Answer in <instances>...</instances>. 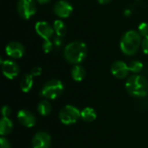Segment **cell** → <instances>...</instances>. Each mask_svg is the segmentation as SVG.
<instances>
[{
	"mask_svg": "<svg viewBox=\"0 0 148 148\" xmlns=\"http://www.w3.org/2000/svg\"><path fill=\"white\" fill-rule=\"evenodd\" d=\"M87 45L80 41H74L69 43L63 51L64 58L67 62L72 64H78L82 62L87 56Z\"/></svg>",
	"mask_w": 148,
	"mask_h": 148,
	"instance_id": "6da1fadb",
	"label": "cell"
},
{
	"mask_svg": "<svg viewBox=\"0 0 148 148\" xmlns=\"http://www.w3.org/2000/svg\"><path fill=\"white\" fill-rule=\"evenodd\" d=\"M141 36L136 30H129L124 34L121 40V49L127 56H133L137 53L141 45Z\"/></svg>",
	"mask_w": 148,
	"mask_h": 148,
	"instance_id": "7a4b0ae2",
	"label": "cell"
},
{
	"mask_svg": "<svg viewBox=\"0 0 148 148\" xmlns=\"http://www.w3.org/2000/svg\"><path fill=\"white\" fill-rule=\"evenodd\" d=\"M126 89L132 96L145 97L148 93L147 82L143 76L134 75L127 79L126 82Z\"/></svg>",
	"mask_w": 148,
	"mask_h": 148,
	"instance_id": "3957f363",
	"label": "cell"
},
{
	"mask_svg": "<svg viewBox=\"0 0 148 148\" xmlns=\"http://www.w3.org/2000/svg\"><path fill=\"white\" fill-rule=\"evenodd\" d=\"M63 91V84L61 81L52 79L49 81L42 88L41 95L45 99L54 100L58 98Z\"/></svg>",
	"mask_w": 148,
	"mask_h": 148,
	"instance_id": "277c9868",
	"label": "cell"
},
{
	"mask_svg": "<svg viewBox=\"0 0 148 148\" xmlns=\"http://www.w3.org/2000/svg\"><path fill=\"white\" fill-rule=\"evenodd\" d=\"M60 121L64 125H71L75 123L81 118V112L74 106H65L59 114Z\"/></svg>",
	"mask_w": 148,
	"mask_h": 148,
	"instance_id": "5b68a950",
	"label": "cell"
},
{
	"mask_svg": "<svg viewBox=\"0 0 148 148\" xmlns=\"http://www.w3.org/2000/svg\"><path fill=\"white\" fill-rule=\"evenodd\" d=\"M36 7L33 0H19L17 3V12L23 19H29L36 14Z\"/></svg>",
	"mask_w": 148,
	"mask_h": 148,
	"instance_id": "8992f818",
	"label": "cell"
},
{
	"mask_svg": "<svg viewBox=\"0 0 148 148\" xmlns=\"http://www.w3.org/2000/svg\"><path fill=\"white\" fill-rule=\"evenodd\" d=\"M1 63H2L3 74L6 78L12 80L18 75L19 67L15 62L10 60H6V61L1 60Z\"/></svg>",
	"mask_w": 148,
	"mask_h": 148,
	"instance_id": "52a82bcc",
	"label": "cell"
},
{
	"mask_svg": "<svg viewBox=\"0 0 148 148\" xmlns=\"http://www.w3.org/2000/svg\"><path fill=\"white\" fill-rule=\"evenodd\" d=\"M54 12L57 16H59L61 18H67L72 14L73 7L69 2L61 0V1H58L55 4Z\"/></svg>",
	"mask_w": 148,
	"mask_h": 148,
	"instance_id": "ba28073f",
	"label": "cell"
},
{
	"mask_svg": "<svg viewBox=\"0 0 148 148\" xmlns=\"http://www.w3.org/2000/svg\"><path fill=\"white\" fill-rule=\"evenodd\" d=\"M111 72L114 77L118 79H124L128 75L130 70L128 65L126 64L124 62L116 61L111 66Z\"/></svg>",
	"mask_w": 148,
	"mask_h": 148,
	"instance_id": "9c48e42d",
	"label": "cell"
},
{
	"mask_svg": "<svg viewBox=\"0 0 148 148\" xmlns=\"http://www.w3.org/2000/svg\"><path fill=\"white\" fill-rule=\"evenodd\" d=\"M50 143L51 137L45 132L37 133L32 140L33 148H49Z\"/></svg>",
	"mask_w": 148,
	"mask_h": 148,
	"instance_id": "30bf717a",
	"label": "cell"
},
{
	"mask_svg": "<svg viewBox=\"0 0 148 148\" xmlns=\"http://www.w3.org/2000/svg\"><path fill=\"white\" fill-rule=\"evenodd\" d=\"M6 54L12 58H21L24 54V47L18 42H10L5 48Z\"/></svg>",
	"mask_w": 148,
	"mask_h": 148,
	"instance_id": "8fae6325",
	"label": "cell"
},
{
	"mask_svg": "<svg viewBox=\"0 0 148 148\" xmlns=\"http://www.w3.org/2000/svg\"><path fill=\"white\" fill-rule=\"evenodd\" d=\"M35 29H36V33L44 40L49 39L53 36L54 31H55L54 29L47 22H44V21L37 22Z\"/></svg>",
	"mask_w": 148,
	"mask_h": 148,
	"instance_id": "7c38bea8",
	"label": "cell"
},
{
	"mask_svg": "<svg viewBox=\"0 0 148 148\" xmlns=\"http://www.w3.org/2000/svg\"><path fill=\"white\" fill-rule=\"evenodd\" d=\"M17 120L21 125L28 128L32 127L36 124L35 116L27 110H20L17 114Z\"/></svg>",
	"mask_w": 148,
	"mask_h": 148,
	"instance_id": "4fadbf2b",
	"label": "cell"
},
{
	"mask_svg": "<svg viewBox=\"0 0 148 148\" xmlns=\"http://www.w3.org/2000/svg\"><path fill=\"white\" fill-rule=\"evenodd\" d=\"M86 75V72L83 67H82L81 65H75L72 69H71V76L73 78L74 81L75 82H82Z\"/></svg>",
	"mask_w": 148,
	"mask_h": 148,
	"instance_id": "5bb4252c",
	"label": "cell"
},
{
	"mask_svg": "<svg viewBox=\"0 0 148 148\" xmlns=\"http://www.w3.org/2000/svg\"><path fill=\"white\" fill-rule=\"evenodd\" d=\"M32 86H33V76L31 75V74H25L22 77L20 82V87L22 91L24 93H28L32 88Z\"/></svg>",
	"mask_w": 148,
	"mask_h": 148,
	"instance_id": "9a60e30c",
	"label": "cell"
},
{
	"mask_svg": "<svg viewBox=\"0 0 148 148\" xmlns=\"http://www.w3.org/2000/svg\"><path fill=\"white\" fill-rule=\"evenodd\" d=\"M13 129V123L8 117H3L0 122V134L2 136L9 134Z\"/></svg>",
	"mask_w": 148,
	"mask_h": 148,
	"instance_id": "2e32d148",
	"label": "cell"
},
{
	"mask_svg": "<svg viewBox=\"0 0 148 148\" xmlns=\"http://www.w3.org/2000/svg\"><path fill=\"white\" fill-rule=\"evenodd\" d=\"M97 117L96 112L92 108H86L82 111H81V118L87 122L94 121Z\"/></svg>",
	"mask_w": 148,
	"mask_h": 148,
	"instance_id": "e0dca14e",
	"label": "cell"
},
{
	"mask_svg": "<svg viewBox=\"0 0 148 148\" xmlns=\"http://www.w3.org/2000/svg\"><path fill=\"white\" fill-rule=\"evenodd\" d=\"M53 29L56 34L57 35V36H60V37L64 36L67 31L66 25L62 20H56L53 24Z\"/></svg>",
	"mask_w": 148,
	"mask_h": 148,
	"instance_id": "ac0fdd59",
	"label": "cell"
},
{
	"mask_svg": "<svg viewBox=\"0 0 148 148\" xmlns=\"http://www.w3.org/2000/svg\"><path fill=\"white\" fill-rule=\"evenodd\" d=\"M37 111L42 116H46V115L49 114L51 112V105L49 102V101L43 100V101H40L37 106Z\"/></svg>",
	"mask_w": 148,
	"mask_h": 148,
	"instance_id": "d6986e66",
	"label": "cell"
},
{
	"mask_svg": "<svg viewBox=\"0 0 148 148\" xmlns=\"http://www.w3.org/2000/svg\"><path fill=\"white\" fill-rule=\"evenodd\" d=\"M129 70L134 74L140 73L143 69V63L140 61H133L128 65Z\"/></svg>",
	"mask_w": 148,
	"mask_h": 148,
	"instance_id": "ffe728a7",
	"label": "cell"
},
{
	"mask_svg": "<svg viewBox=\"0 0 148 148\" xmlns=\"http://www.w3.org/2000/svg\"><path fill=\"white\" fill-rule=\"evenodd\" d=\"M138 32L144 38L145 37H148V23H141L139 25Z\"/></svg>",
	"mask_w": 148,
	"mask_h": 148,
	"instance_id": "44dd1931",
	"label": "cell"
},
{
	"mask_svg": "<svg viewBox=\"0 0 148 148\" xmlns=\"http://www.w3.org/2000/svg\"><path fill=\"white\" fill-rule=\"evenodd\" d=\"M53 46H54V42H52L49 39L44 40L42 43V49L45 53H49L53 49Z\"/></svg>",
	"mask_w": 148,
	"mask_h": 148,
	"instance_id": "7402d4cb",
	"label": "cell"
},
{
	"mask_svg": "<svg viewBox=\"0 0 148 148\" xmlns=\"http://www.w3.org/2000/svg\"><path fill=\"white\" fill-rule=\"evenodd\" d=\"M141 48L145 54L148 55V37H145L141 42Z\"/></svg>",
	"mask_w": 148,
	"mask_h": 148,
	"instance_id": "603a6c76",
	"label": "cell"
},
{
	"mask_svg": "<svg viewBox=\"0 0 148 148\" xmlns=\"http://www.w3.org/2000/svg\"><path fill=\"white\" fill-rule=\"evenodd\" d=\"M0 147L1 148H10V142L3 137H1L0 139Z\"/></svg>",
	"mask_w": 148,
	"mask_h": 148,
	"instance_id": "cb8c5ba5",
	"label": "cell"
},
{
	"mask_svg": "<svg viewBox=\"0 0 148 148\" xmlns=\"http://www.w3.org/2000/svg\"><path fill=\"white\" fill-rule=\"evenodd\" d=\"M31 75L34 77V76H39L41 74H42V68L40 67H35L31 69V72H30Z\"/></svg>",
	"mask_w": 148,
	"mask_h": 148,
	"instance_id": "d4e9b609",
	"label": "cell"
},
{
	"mask_svg": "<svg viewBox=\"0 0 148 148\" xmlns=\"http://www.w3.org/2000/svg\"><path fill=\"white\" fill-rule=\"evenodd\" d=\"M11 113V110L10 108V107L8 106H3L2 108V115L3 117H8Z\"/></svg>",
	"mask_w": 148,
	"mask_h": 148,
	"instance_id": "484cf974",
	"label": "cell"
},
{
	"mask_svg": "<svg viewBox=\"0 0 148 148\" xmlns=\"http://www.w3.org/2000/svg\"><path fill=\"white\" fill-rule=\"evenodd\" d=\"M62 37L60 36H56L54 40V45H56V47H60L62 44Z\"/></svg>",
	"mask_w": 148,
	"mask_h": 148,
	"instance_id": "4316f807",
	"label": "cell"
},
{
	"mask_svg": "<svg viewBox=\"0 0 148 148\" xmlns=\"http://www.w3.org/2000/svg\"><path fill=\"white\" fill-rule=\"evenodd\" d=\"M112 0H98V2L101 3V4H107L108 3H110Z\"/></svg>",
	"mask_w": 148,
	"mask_h": 148,
	"instance_id": "83f0119b",
	"label": "cell"
},
{
	"mask_svg": "<svg viewBox=\"0 0 148 148\" xmlns=\"http://www.w3.org/2000/svg\"><path fill=\"white\" fill-rule=\"evenodd\" d=\"M39 3H49V1H51V0H36Z\"/></svg>",
	"mask_w": 148,
	"mask_h": 148,
	"instance_id": "f1b7e54d",
	"label": "cell"
}]
</instances>
